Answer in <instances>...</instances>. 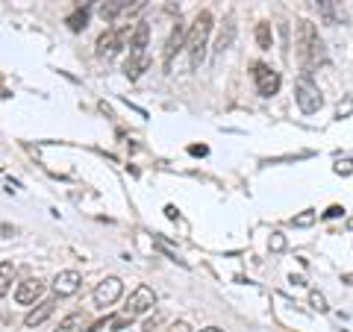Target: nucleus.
<instances>
[{"label": "nucleus", "mask_w": 353, "mask_h": 332, "mask_svg": "<svg viewBox=\"0 0 353 332\" xmlns=\"http://www.w3.org/2000/svg\"><path fill=\"white\" fill-rule=\"evenodd\" d=\"M294 41H297V56H301L306 74H312L318 65L327 62V48H324V39L318 36V27L312 21L301 18L297 21V32H294Z\"/></svg>", "instance_id": "nucleus-1"}, {"label": "nucleus", "mask_w": 353, "mask_h": 332, "mask_svg": "<svg viewBox=\"0 0 353 332\" xmlns=\"http://www.w3.org/2000/svg\"><path fill=\"white\" fill-rule=\"evenodd\" d=\"M209 32H212V12H203L192 21L189 32H185V53H189V65L197 68L203 59H206V41H209Z\"/></svg>", "instance_id": "nucleus-2"}, {"label": "nucleus", "mask_w": 353, "mask_h": 332, "mask_svg": "<svg viewBox=\"0 0 353 332\" xmlns=\"http://www.w3.org/2000/svg\"><path fill=\"white\" fill-rule=\"evenodd\" d=\"M294 101H297V109H301L303 115H315L318 109L324 106L321 88H318L312 80H309V74H303L301 80L294 83Z\"/></svg>", "instance_id": "nucleus-3"}, {"label": "nucleus", "mask_w": 353, "mask_h": 332, "mask_svg": "<svg viewBox=\"0 0 353 332\" xmlns=\"http://www.w3.org/2000/svg\"><path fill=\"white\" fill-rule=\"evenodd\" d=\"M253 85L259 97H274L280 92V71H274L265 62H253Z\"/></svg>", "instance_id": "nucleus-4"}, {"label": "nucleus", "mask_w": 353, "mask_h": 332, "mask_svg": "<svg viewBox=\"0 0 353 332\" xmlns=\"http://www.w3.org/2000/svg\"><path fill=\"white\" fill-rule=\"evenodd\" d=\"M130 36H132V32H130V24H127V27L106 30L103 36L97 39V56H101V59H112L115 53L127 44V39H130Z\"/></svg>", "instance_id": "nucleus-5"}, {"label": "nucleus", "mask_w": 353, "mask_h": 332, "mask_svg": "<svg viewBox=\"0 0 353 332\" xmlns=\"http://www.w3.org/2000/svg\"><path fill=\"white\" fill-rule=\"evenodd\" d=\"M121 294H124V280H121V276H106V280H101L94 289V306L97 309L115 306L121 300Z\"/></svg>", "instance_id": "nucleus-6"}, {"label": "nucleus", "mask_w": 353, "mask_h": 332, "mask_svg": "<svg viewBox=\"0 0 353 332\" xmlns=\"http://www.w3.org/2000/svg\"><path fill=\"white\" fill-rule=\"evenodd\" d=\"M157 306V291L150 289V285H136V291L127 297V306H124V315L132 320L139 315H145L148 309Z\"/></svg>", "instance_id": "nucleus-7"}, {"label": "nucleus", "mask_w": 353, "mask_h": 332, "mask_svg": "<svg viewBox=\"0 0 353 332\" xmlns=\"http://www.w3.org/2000/svg\"><path fill=\"white\" fill-rule=\"evenodd\" d=\"M83 285V273L80 271H59L53 276V294L57 297H74Z\"/></svg>", "instance_id": "nucleus-8"}, {"label": "nucleus", "mask_w": 353, "mask_h": 332, "mask_svg": "<svg viewBox=\"0 0 353 332\" xmlns=\"http://www.w3.org/2000/svg\"><path fill=\"white\" fill-rule=\"evenodd\" d=\"M41 294H44V282L39 280V276H30V280L18 282V289H15V300H18L21 306H32Z\"/></svg>", "instance_id": "nucleus-9"}, {"label": "nucleus", "mask_w": 353, "mask_h": 332, "mask_svg": "<svg viewBox=\"0 0 353 332\" xmlns=\"http://www.w3.org/2000/svg\"><path fill=\"white\" fill-rule=\"evenodd\" d=\"M57 300H59V297H48V300H41L36 309H30V312H27V318H24V326H41L44 324V320H48L53 312H57Z\"/></svg>", "instance_id": "nucleus-10"}, {"label": "nucleus", "mask_w": 353, "mask_h": 332, "mask_svg": "<svg viewBox=\"0 0 353 332\" xmlns=\"http://www.w3.org/2000/svg\"><path fill=\"white\" fill-rule=\"evenodd\" d=\"M185 32H189V30H185L180 21H176L174 30H171V36H168V41H165V50H162V53H165V62H171L174 53L185 48Z\"/></svg>", "instance_id": "nucleus-11"}, {"label": "nucleus", "mask_w": 353, "mask_h": 332, "mask_svg": "<svg viewBox=\"0 0 353 332\" xmlns=\"http://www.w3.org/2000/svg\"><path fill=\"white\" fill-rule=\"evenodd\" d=\"M233 41H236V18L227 15L224 27H221V32H218V41H215V53H218V56L233 48Z\"/></svg>", "instance_id": "nucleus-12"}, {"label": "nucleus", "mask_w": 353, "mask_h": 332, "mask_svg": "<svg viewBox=\"0 0 353 332\" xmlns=\"http://www.w3.org/2000/svg\"><path fill=\"white\" fill-rule=\"evenodd\" d=\"M148 41H150V24L148 21H139L130 36V53H148Z\"/></svg>", "instance_id": "nucleus-13"}, {"label": "nucleus", "mask_w": 353, "mask_h": 332, "mask_svg": "<svg viewBox=\"0 0 353 332\" xmlns=\"http://www.w3.org/2000/svg\"><path fill=\"white\" fill-rule=\"evenodd\" d=\"M150 68V56L148 53H130V59L124 65V74L130 76V80H139L141 74H145Z\"/></svg>", "instance_id": "nucleus-14"}, {"label": "nucleus", "mask_w": 353, "mask_h": 332, "mask_svg": "<svg viewBox=\"0 0 353 332\" xmlns=\"http://www.w3.org/2000/svg\"><path fill=\"white\" fill-rule=\"evenodd\" d=\"M15 262H9V259H3L0 262V300L9 294V289H12V282H15Z\"/></svg>", "instance_id": "nucleus-15"}, {"label": "nucleus", "mask_w": 353, "mask_h": 332, "mask_svg": "<svg viewBox=\"0 0 353 332\" xmlns=\"http://www.w3.org/2000/svg\"><path fill=\"white\" fill-rule=\"evenodd\" d=\"M136 0H103V6H101V18L103 21H115L124 9H130Z\"/></svg>", "instance_id": "nucleus-16"}, {"label": "nucleus", "mask_w": 353, "mask_h": 332, "mask_svg": "<svg viewBox=\"0 0 353 332\" xmlns=\"http://www.w3.org/2000/svg\"><path fill=\"white\" fill-rule=\"evenodd\" d=\"M57 332H88V318L80 315V312H74V315L59 320V329Z\"/></svg>", "instance_id": "nucleus-17"}, {"label": "nucleus", "mask_w": 353, "mask_h": 332, "mask_svg": "<svg viewBox=\"0 0 353 332\" xmlns=\"http://www.w3.org/2000/svg\"><path fill=\"white\" fill-rule=\"evenodd\" d=\"M315 9H318V15H321L324 24H336L339 15H336V0H309Z\"/></svg>", "instance_id": "nucleus-18"}, {"label": "nucleus", "mask_w": 353, "mask_h": 332, "mask_svg": "<svg viewBox=\"0 0 353 332\" xmlns=\"http://www.w3.org/2000/svg\"><path fill=\"white\" fill-rule=\"evenodd\" d=\"M271 44H274L271 24H268V21H259V24H256V48L259 50H271Z\"/></svg>", "instance_id": "nucleus-19"}, {"label": "nucleus", "mask_w": 353, "mask_h": 332, "mask_svg": "<svg viewBox=\"0 0 353 332\" xmlns=\"http://www.w3.org/2000/svg\"><path fill=\"white\" fill-rule=\"evenodd\" d=\"M315 220H318V212H315V209H303L301 215H294V218H292V224H294L297 229H306V227H312Z\"/></svg>", "instance_id": "nucleus-20"}, {"label": "nucleus", "mask_w": 353, "mask_h": 332, "mask_svg": "<svg viewBox=\"0 0 353 332\" xmlns=\"http://www.w3.org/2000/svg\"><path fill=\"white\" fill-rule=\"evenodd\" d=\"M85 24H88V12H85V9H80V12L68 15V30H71V32H83Z\"/></svg>", "instance_id": "nucleus-21"}, {"label": "nucleus", "mask_w": 353, "mask_h": 332, "mask_svg": "<svg viewBox=\"0 0 353 332\" xmlns=\"http://www.w3.org/2000/svg\"><path fill=\"white\" fill-rule=\"evenodd\" d=\"M309 306H312L315 309V312H330V306H327V297L321 294V291H312V294H309Z\"/></svg>", "instance_id": "nucleus-22"}, {"label": "nucleus", "mask_w": 353, "mask_h": 332, "mask_svg": "<svg viewBox=\"0 0 353 332\" xmlns=\"http://www.w3.org/2000/svg\"><path fill=\"white\" fill-rule=\"evenodd\" d=\"M350 115H353V97L345 94V101L336 106V118H339V121H345V118H350Z\"/></svg>", "instance_id": "nucleus-23"}, {"label": "nucleus", "mask_w": 353, "mask_h": 332, "mask_svg": "<svg viewBox=\"0 0 353 332\" xmlns=\"http://www.w3.org/2000/svg\"><path fill=\"white\" fill-rule=\"evenodd\" d=\"M268 247H271L274 253H283V250H285V236H283V232H271Z\"/></svg>", "instance_id": "nucleus-24"}, {"label": "nucleus", "mask_w": 353, "mask_h": 332, "mask_svg": "<svg viewBox=\"0 0 353 332\" xmlns=\"http://www.w3.org/2000/svg\"><path fill=\"white\" fill-rule=\"evenodd\" d=\"M327 220H333V218H345V206H330L327 212H324Z\"/></svg>", "instance_id": "nucleus-25"}, {"label": "nucleus", "mask_w": 353, "mask_h": 332, "mask_svg": "<svg viewBox=\"0 0 353 332\" xmlns=\"http://www.w3.org/2000/svg\"><path fill=\"white\" fill-rule=\"evenodd\" d=\"M336 174H353V159L339 162V165H336Z\"/></svg>", "instance_id": "nucleus-26"}, {"label": "nucleus", "mask_w": 353, "mask_h": 332, "mask_svg": "<svg viewBox=\"0 0 353 332\" xmlns=\"http://www.w3.org/2000/svg\"><path fill=\"white\" fill-rule=\"evenodd\" d=\"M168 332H192V326L185 324V320H176V324L168 326Z\"/></svg>", "instance_id": "nucleus-27"}, {"label": "nucleus", "mask_w": 353, "mask_h": 332, "mask_svg": "<svg viewBox=\"0 0 353 332\" xmlns=\"http://www.w3.org/2000/svg\"><path fill=\"white\" fill-rule=\"evenodd\" d=\"M189 153H192V156H206L209 150H206L203 145H192V147H189Z\"/></svg>", "instance_id": "nucleus-28"}, {"label": "nucleus", "mask_w": 353, "mask_h": 332, "mask_svg": "<svg viewBox=\"0 0 353 332\" xmlns=\"http://www.w3.org/2000/svg\"><path fill=\"white\" fill-rule=\"evenodd\" d=\"M159 320H162V315H153L150 320H145V332H153V326H157Z\"/></svg>", "instance_id": "nucleus-29"}, {"label": "nucleus", "mask_w": 353, "mask_h": 332, "mask_svg": "<svg viewBox=\"0 0 353 332\" xmlns=\"http://www.w3.org/2000/svg\"><path fill=\"white\" fill-rule=\"evenodd\" d=\"M201 332H224L221 326H206V329H201Z\"/></svg>", "instance_id": "nucleus-30"}]
</instances>
